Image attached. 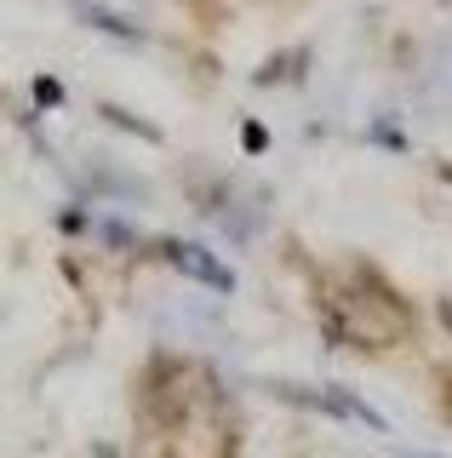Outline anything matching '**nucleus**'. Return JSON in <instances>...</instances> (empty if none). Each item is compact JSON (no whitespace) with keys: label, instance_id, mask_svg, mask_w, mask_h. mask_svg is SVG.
<instances>
[{"label":"nucleus","instance_id":"f257e3e1","mask_svg":"<svg viewBox=\"0 0 452 458\" xmlns=\"http://www.w3.org/2000/svg\"><path fill=\"white\" fill-rule=\"evenodd\" d=\"M172 258H183V264H189L201 281H223V276H218V264H212V258H201L195 247H178V241H172Z\"/></svg>","mask_w":452,"mask_h":458}]
</instances>
